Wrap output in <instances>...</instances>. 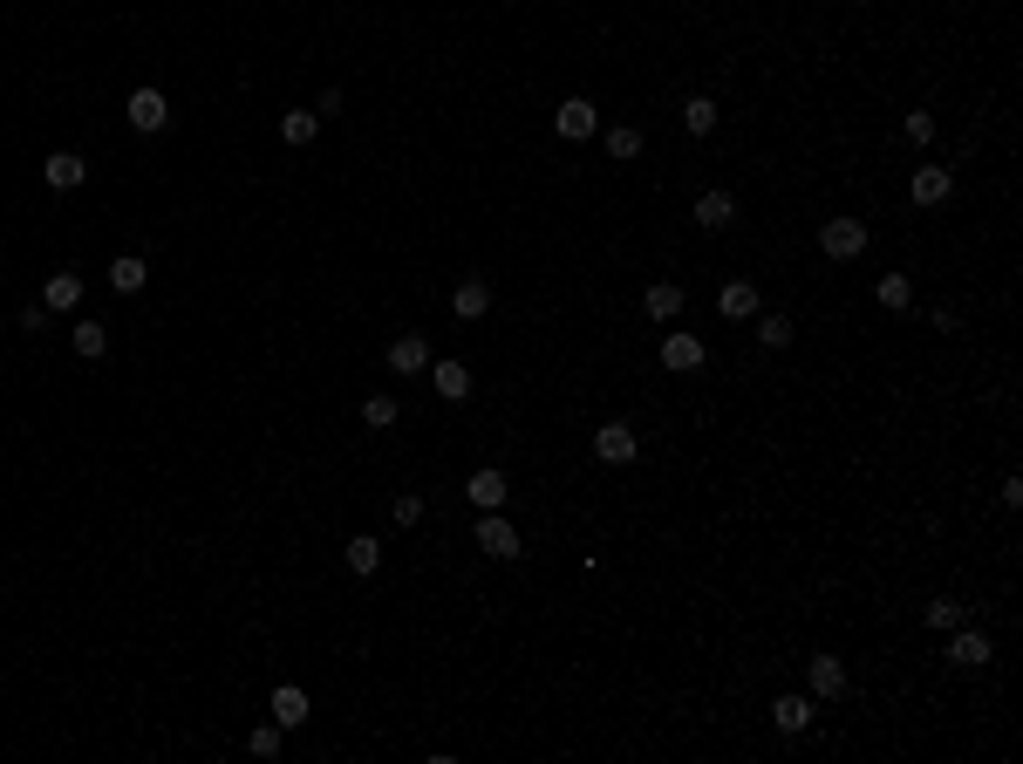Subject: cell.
Segmentation results:
<instances>
[{"label":"cell","mask_w":1023,"mask_h":764,"mask_svg":"<svg viewBox=\"0 0 1023 764\" xmlns=\"http://www.w3.org/2000/svg\"><path fill=\"white\" fill-rule=\"evenodd\" d=\"M819 253H826V260H860V253H867V226H860V219H826V226H819Z\"/></svg>","instance_id":"cell-1"},{"label":"cell","mask_w":1023,"mask_h":764,"mask_svg":"<svg viewBox=\"0 0 1023 764\" xmlns=\"http://www.w3.org/2000/svg\"><path fill=\"white\" fill-rule=\"evenodd\" d=\"M717 307L730 314V321H751V314H758V287H751V280H730V287L717 294Z\"/></svg>","instance_id":"cell-17"},{"label":"cell","mask_w":1023,"mask_h":764,"mask_svg":"<svg viewBox=\"0 0 1023 764\" xmlns=\"http://www.w3.org/2000/svg\"><path fill=\"white\" fill-rule=\"evenodd\" d=\"M314 130H321V116H314V110H287V116H280V137H287V144H314Z\"/></svg>","instance_id":"cell-27"},{"label":"cell","mask_w":1023,"mask_h":764,"mask_svg":"<svg viewBox=\"0 0 1023 764\" xmlns=\"http://www.w3.org/2000/svg\"><path fill=\"white\" fill-rule=\"evenodd\" d=\"M41 178H48V185H55V191H76L82 178H89V164H82L76 151H55V157H48V164H41Z\"/></svg>","instance_id":"cell-11"},{"label":"cell","mask_w":1023,"mask_h":764,"mask_svg":"<svg viewBox=\"0 0 1023 764\" xmlns=\"http://www.w3.org/2000/svg\"><path fill=\"white\" fill-rule=\"evenodd\" d=\"M389 369H396V376L430 369V342H423V335H396V342H389Z\"/></svg>","instance_id":"cell-8"},{"label":"cell","mask_w":1023,"mask_h":764,"mask_svg":"<svg viewBox=\"0 0 1023 764\" xmlns=\"http://www.w3.org/2000/svg\"><path fill=\"white\" fill-rule=\"evenodd\" d=\"M464 498H471L478 512H498V505H505V471H498V464H485V471H471V485H464Z\"/></svg>","instance_id":"cell-6"},{"label":"cell","mask_w":1023,"mask_h":764,"mask_svg":"<svg viewBox=\"0 0 1023 764\" xmlns=\"http://www.w3.org/2000/svg\"><path fill=\"white\" fill-rule=\"evenodd\" d=\"M417 519H423V498L403 492V498H396V526H417Z\"/></svg>","instance_id":"cell-33"},{"label":"cell","mask_w":1023,"mask_h":764,"mask_svg":"<svg viewBox=\"0 0 1023 764\" xmlns=\"http://www.w3.org/2000/svg\"><path fill=\"white\" fill-rule=\"evenodd\" d=\"M962 621H969L962 601H928V628H962Z\"/></svg>","instance_id":"cell-29"},{"label":"cell","mask_w":1023,"mask_h":764,"mask_svg":"<svg viewBox=\"0 0 1023 764\" xmlns=\"http://www.w3.org/2000/svg\"><path fill=\"white\" fill-rule=\"evenodd\" d=\"M682 123H689V137H710V130H717V103H710V96H689V103H682Z\"/></svg>","instance_id":"cell-26"},{"label":"cell","mask_w":1023,"mask_h":764,"mask_svg":"<svg viewBox=\"0 0 1023 764\" xmlns=\"http://www.w3.org/2000/svg\"><path fill=\"white\" fill-rule=\"evenodd\" d=\"M451 307L464 314V321H478V314H492V287H485V280H464V287L451 294Z\"/></svg>","instance_id":"cell-19"},{"label":"cell","mask_w":1023,"mask_h":764,"mask_svg":"<svg viewBox=\"0 0 1023 764\" xmlns=\"http://www.w3.org/2000/svg\"><path fill=\"white\" fill-rule=\"evenodd\" d=\"M362 423H369V430H389V423H396V396H369V403H362Z\"/></svg>","instance_id":"cell-28"},{"label":"cell","mask_w":1023,"mask_h":764,"mask_svg":"<svg viewBox=\"0 0 1023 764\" xmlns=\"http://www.w3.org/2000/svg\"><path fill=\"white\" fill-rule=\"evenodd\" d=\"M758 342L764 348H785V342H792V321H785V314H764V321H758Z\"/></svg>","instance_id":"cell-30"},{"label":"cell","mask_w":1023,"mask_h":764,"mask_svg":"<svg viewBox=\"0 0 1023 764\" xmlns=\"http://www.w3.org/2000/svg\"><path fill=\"white\" fill-rule=\"evenodd\" d=\"M805 683H812V696H839V689H846V662H839V655H812Z\"/></svg>","instance_id":"cell-12"},{"label":"cell","mask_w":1023,"mask_h":764,"mask_svg":"<svg viewBox=\"0 0 1023 764\" xmlns=\"http://www.w3.org/2000/svg\"><path fill=\"white\" fill-rule=\"evenodd\" d=\"M696 362H703V342L696 335H669L662 342V369H696Z\"/></svg>","instance_id":"cell-20"},{"label":"cell","mask_w":1023,"mask_h":764,"mask_svg":"<svg viewBox=\"0 0 1023 764\" xmlns=\"http://www.w3.org/2000/svg\"><path fill=\"white\" fill-rule=\"evenodd\" d=\"M730 212H737V198H730V191H703V198H696V219H703L710 232L730 226Z\"/></svg>","instance_id":"cell-22"},{"label":"cell","mask_w":1023,"mask_h":764,"mask_svg":"<svg viewBox=\"0 0 1023 764\" xmlns=\"http://www.w3.org/2000/svg\"><path fill=\"white\" fill-rule=\"evenodd\" d=\"M123 116H130L137 130H164V123H171V103H164V89H137Z\"/></svg>","instance_id":"cell-5"},{"label":"cell","mask_w":1023,"mask_h":764,"mask_svg":"<svg viewBox=\"0 0 1023 764\" xmlns=\"http://www.w3.org/2000/svg\"><path fill=\"white\" fill-rule=\"evenodd\" d=\"M635 451H642V444H635L628 423H601V430H594V458H601V464H628Z\"/></svg>","instance_id":"cell-3"},{"label":"cell","mask_w":1023,"mask_h":764,"mask_svg":"<svg viewBox=\"0 0 1023 764\" xmlns=\"http://www.w3.org/2000/svg\"><path fill=\"white\" fill-rule=\"evenodd\" d=\"M144 280H151V267H144L137 253H123V260H110V287H116V294H144Z\"/></svg>","instance_id":"cell-18"},{"label":"cell","mask_w":1023,"mask_h":764,"mask_svg":"<svg viewBox=\"0 0 1023 764\" xmlns=\"http://www.w3.org/2000/svg\"><path fill=\"white\" fill-rule=\"evenodd\" d=\"M607 157H614V164H635V157H642V130H635V123H614V130H607Z\"/></svg>","instance_id":"cell-21"},{"label":"cell","mask_w":1023,"mask_h":764,"mask_svg":"<svg viewBox=\"0 0 1023 764\" xmlns=\"http://www.w3.org/2000/svg\"><path fill=\"white\" fill-rule=\"evenodd\" d=\"M553 130H560V137H573V144H580V137H594V130H601V110H594V103H587V96H567V103H560V110H553Z\"/></svg>","instance_id":"cell-2"},{"label":"cell","mask_w":1023,"mask_h":764,"mask_svg":"<svg viewBox=\"0 0 1023 764\" xmlns=\"http://www.w3.org/2000/svg\"><path fill=\"white\" fill-rule=\"evenodd\" d=\"M873 301H880V307H894V314H901V307L914 301L908 273H880V280H873Z\"/></svg>","instance_id":"cell-23"},{"label":"cell","mask_w":1023,"mask_h":764,"mask_svg":"<svg viewBox=\"0 0 1023 764\" xmlns=\"http://www.w3.org/2000/svg\"><path fill=\"white\" fill-rule=\"evenodd\" d=\"M812 710H819V696H778V703H771V724L798 737V730L812 724Z\"/></svg>","instance_id":"cell-10"},{"label":"cell","mask_w":1023,"mask_h":764,"mask_svg":"<svg viewBox=\"0 0 1023 764\" xmlns=\"http://www.w3.org/2000/svg\"><path fill=\"white\" fill-rule=\"evenodd\" d=\"M948 635H955V642H948V662H962V669H983L989 655H996L983 628H948Z\"/></svg>","instance_id":"cell-4"},{"label":"cell","mask_w":1023,"mask_h":764,"mask_svg":"<svg viewBox=\"0 0 1023 764\" xmlns=\"http://www.w3.org/2000/svg\"><path fill=\"white\" fill-rule=\"evenodd\" d=\"M642 307H648V321H676V314H682V287H676V280H655V287L642 294Z\"/></svg>","instance_id":"cell-15"},{"label":"cell","mask_w":1023,"mask_h":764,"mask_svg":"<svg viewBox=\"0 0 1023 764\" xmlns=\"http://www.w3.org/2000/svg\"><path fill=\"white\" fill-rule=\"evenodd\" d=\"M430 382H437V396H444V403H464V396H471V369H464V362H437V369H430Z\"/></svg>","instance_id":"cell-16"},{"label":"cell","mask_w":1023,"mask_h":764,"mask_svg":"<svg viewBox=\"0 0 1023 764\" xmlns=\"http://www.w3.org/2000/svg\"><path fill=\"white\" fill-rule=\"evenodd\" d=\"M48 321H55V314H48V307H28V314H21V321H14V328H21V335H41V328H48Z\"/></svg>","instance_id":"cell-34"},{"label":"cell","mask_w":1023,"mask_h":764,"mask_svg":"<svg viewBox=\"0 0 1023 764\" xmlns=\"http://www.w3.org/2000/svg\"><path fill=\"white\" fill-rule=\"evenodd\" d=\"M76 355H110V321H76Z\"/></svg>","instance_id":"cell-24"},{"label":"cell","mask_w":1023,"mask_h":764,"mask_svg":"<svg viewBox=\"0 0 1023 764\" xmlns=\"http://www.w3.org/2000/svg\"><path fill=\"white\" fill-rule=\"evenodd\" d=\"M901 130H908L914 144H928V137H935V116H928V110H908V123H901Z\"/></svg>","instance_id":"cell-32"},{"label":"cell","mask_w":1023,"mask_h":764,"mask_svg":"<svg viewBox=\"0 0 1023 764\" xmlns=\"http://www.w3.org/2000/svg\"><path fill=\"white\" fill-rule=\"evenodd\" d=\"M41 307H48V314H69V307H82V273H48V287H41Z\"/></svg>","instance_id":"cell-7"},{"label":"cell","mask_w":1023,"mask_h":764,"mask_svg":"<svg viewBox=\"0 0 1023 764\" xmlns=\"http://www.w3.org/2000/svg\"><path fill=\"white\" fill-rule=\"evenodd\" d=\"M348 567H355V573H376L382 567V539L376 533H355V539H348Z\"/></svg>","instance_id":"cell-25"},{"label":"cell","mask_w":1023,"mask_h":764,"mask_svg":"<svg viewBox=\"0 0 1023 764\" xmlns=\"http://www.w3.org/2000/svg\"><path fill=\"white\" fill-rule=\"evenodd\" d=\"M914 205H942V198H948V191H955V178H948V171H942V164H921V171H914Z\"/></svg>","instance_id":"cell-13"},{"label":"cell","mask_w":1023,"mask_h":764,"mask_svg":"<svg viewBox=\"0 0 1023 764\" xmlns=\"http://www.w3.org/2000/svg\"><path fill=\"white\" fill-rule=\"evenodd\" d=\"M246 744H253L260 758H280V724H260V730H253V737H246Z\"/></svg>","instance_id":"cell-31"},{"label":"cell","mask_w":1023,"mask_h":764,"mask_svg":"<svg viewBox=\"0 0 1023 764\" xmlns=\"http://www.w3.org/2000/svg\"><path fill=\"white\" fill-rule=\"evenodd\" d=\"M478 546H485L492 560H512V553H519V533H512L498 512H485V519H478Z\"/></svg>","instance_id":"cell-9"},{"label":"cell","mask_w":1023,"mask_h":764,"mask_svg":"<svg viewBox=\"0 0 1023 764\" xmlns=\"http://www.w3.org/2000/svg\"><path fill=\"white\" fill-rule=\"evenodd\" d=\"M273 724H280V730H301V724H307V696H301L294 683L273 689Z\"/></svg>","instance_id":"cell-14"}]
</instances>
